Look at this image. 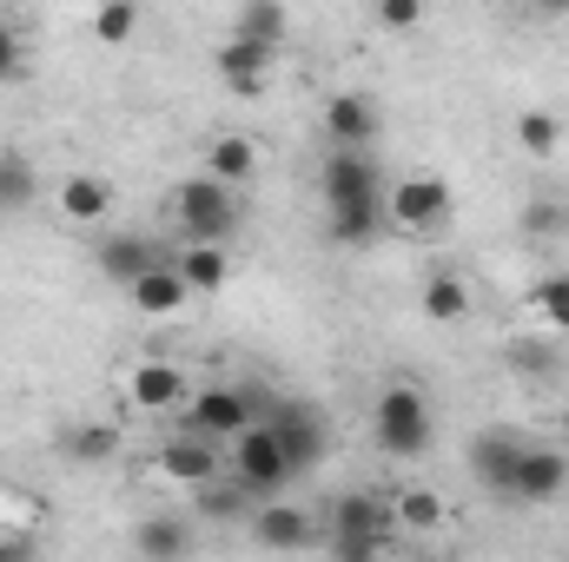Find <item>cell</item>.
Wrapping results in <instances>:
<instances>
[{
  "label": "cell",
  "mask_w": 569,
  "mask_h": 562,
  "mask_svg": "<svg viewBox=\"0 0 569 562\" xmlns=\"http://www.w3.org/2000/svg\"><path fill=\"white\" fill-rule=\"evenodd\" d=\"M239 185H226V179H212V172H199V179H179V192H172V219H179V232L186 239H212V245H226L232 232H239V199H232Z\"/></svg>",
  "instance_id": "6da1fadb"
},
{
  "label": "cell",
  "mask_w": 569,
  "mask_h": 562,
  "mask_svg": "<svg viewBox=\"0 0 569 562\" xmlns=\"http://www.w3.org/2000/svg\"><path fill=\"white\" fill-rule=\"evenodd\" d=\"M371 430H378V450H385V456H425V450H430V404H425V391H418V384H391V391L378 398Z\"/></svg>",
  "instance_id": "7a4b0ae2"
},
{
  "label": "cell",
  "mask_w": 569,
  "mask_h": 562,
  "mask_svg": "<svg viewBox=\"0 0 569 562\" xmlns=\"http://www.w3.org/2000/svg\"><path fill=\"white\" fill-rule=\"evenodd\" d=\"M232 476H239L246 496H279L284 483H291V463H284L272 423H246V430L232 436Z\"/></svg>",
  "instance_id": "3957f363"
},
{
  "label": "cell",
  "mask_w": 569,
  "mask_h": 562,
  "mask_svg": "<svg viewBox=\"0 0 569 562\" xmlns=\"http://www.w3.org/2000/svg\"><path fill=\"white\" fill-rule=\"evenodd\" d=\"M331 543H338V556H378L385 543H391V530H398V516H391V503H378V496H338L331 503Z\"/></svg>",
  "instance_id": "277c9868"
},
{
  "label": "cell",
  "mask_w": 569,
  "mask_h": 562,
  "mask_svg": "<svg viewBox=\"0 0 569 562\" xmlns=\"http://www.w3.org/2000/svg\"><path fill=\"white\" fill-rule=\"evenodd\" d=\"M385 219H398L405 232H430V225H450V185L443 179H398L391 185V199H385Z\"/></svg>",
  "instance_id": "5b68a950"
},
{
  "label": "cell",
  "mask_w": 569,
  "mask_h": 562,
  "mask_svg": "<svg viewBox=\"0 0 569 562\" xmlns=\"http://www.w3.org/2000/svg\"><path fill=\"white\" fill-rule=\"evenodd\" d=\"M318 185H325V205L385 199V185H378V165H371V152H365V145H331V159H325Z\"/></svg>",
  "instance_id": "8992f818"
},
{
  "label": "cell",
  "mask_w": 569,
  "mask_h": 562,
  "mask_svg": "<svg viewBox=\"0 0 569 562\" xmlns=\"http://www.w3.org/2000/svg\"><path fill=\"white\" fill-rule=\"evenodd\" d=\"M266 423H272V436H279L291 476H311V470H318V456H325V423L311 418L305 404H279Z\"/></svg>",
  "instance_id": "52a82bcc"
},
{
  "label": "cell",
  "mask_w": 569,
  "mask_h": 562,
  "mask_svg": "<svg viewBox=\"0 0 569 562\" xmlns=\"http://www.w3.org/2000/svg\"><path fill=\"white\" fill-rule=\"evenodd\" d=\"M186 418L199 436H239L252 423V391H232V384H212V391H192L186 398Z\"/></svg>",
  "instance_id": "ba28073f"
},
{
  "label": "cell",
  "mask_w": 569,
  "mask_h": 562,
  "mask_svg": "<svg viewBox=\"0 0 569 562\" xmlns=\"http://www.w3.org/2000/svg\"><path fill=\"white\" fill-rule=\"evenodd\" d=\"M272 60H279V47L232 33V40L219 47V80H226L239 100H259V93H266V73H272Z\"/></svg>",
  "instance_id": "9c48e42d"
},
{
  "label": "cell",
  "mask_w": 569,
  "mask_h": 562,
  "mask_svg": "<svg viewBox=\"0 0 569 562\" xmlns=\"http://www.w3.org/2000/svg\"><path fill=\"white\" fill-rule=\"evenodd\" d=\"M569 483V463L550 450V443H523V456H517V483H510V496L517 503H557Z\"/></svg>",
  "instance_id": "30bf717a"
},
{
  "label": "cell",
  "mask_w": 569,
  "mask_h": 562,
  "mask_svg": "<svg viewBox=\"0 0 569 562\" xmlns=\"http://www.w3.org/2000/svg\"><path fill=\"white\" fill-rule=\"evenodd\" d=\"M517 456H523V443H517V436H503V430H483V436L470 443V476H477L483 490L510 496V483H517Z\"/></svg>",
  "instance_id": "8fae6325"
},
{
  "label": "cell",
  "mask_w": 569,
  "mask_h": 562,
  "mask_svg": "<svg viewBox=\"0 0 569 562\" xmlns=\"http://www.w3.org/2000/svg\"><path fill=\"white\" fill-rule=\"evenodd\" d=\"M127 398H133L140 411H179V404L192 398V384H186V371H179V364H159V358H146L140 371L127 378Z\"/></svg>",
  "instance_id": "7c38bea8"
},
{
  "label": "cell",
  "mask_w": 569,
  "mask_h": 562,
  "mask_svg": "<svg viewBox=\"0 0 569 562\" xmlns=\"http://www.w3.org/2000/svg\"><path fill=\"white\" fill-rule=\"evenodd\" d=\"M325 133H331V145H371L378 140V107L365 93H331L325 100Z\"/></svg>",
  "instance_id": "4fadbf2b"
},
{
  "label": "cell",
  "mask_w": 569,
  "mask_h": 562,
  "mask_svg": "<svg viewBox=\"0 0 569 562\" xmlns=\"http://www.w3.org/2000/svg\"><path fill=\"white\" fill-rule=\"evenodd\" d=\"M127 298H133V311H146V318H172L186 298H192V284L179 279V265H152V272H140V279L127 284Z\"/></svg>",
  "instance_id": "5bb4252c"
},
{
  "label": "cell",
  "mask_w": 569,
  "mask_h": 562,
  "mask_svg": "<svg viewBox=\"0 0 569 562\" xmlns=\"http://www.w3.org/2000/svg\"><path fill=\"white\" fill-rule=\"evenodd\" d=\"M93 259H100V272H107L113 284H133L140 272L159 265V245L140 239V232H113V239H100V245H93Z\"/></svg>",
  "instance_id": "9a60e30c"
},
{
  "label": "cell",
  "mask_w": 569,
  "mask_h": 562,
  "mask_svg": "<svg viewBox=\"0 0 569 562\" xmlns=\"http://www.w3.org/2000/svg\"><path fill=\"white\" fill-rule=\"evenodd\" d=\"M385 225V199H358V205H325V232L331 245H371Z\"/></svg>",
  "instance_id": "2e32d148"
},
{
  "label": "cell",
  "mask_w": 569,
  "mask_h": 562,
  "mask_svg": "<svg viewBox=\"0 0 569 562\" xmlns=\"http://www.w3.org/2000/svg\"><path fill=\"white\" fill-rule=\"evenodd\" d=\"M159 470L172 476V483H212L219 476V456H212V443H199V436H172L166 450H159Z\"/></svg>",
  "instance_id": "e0dca14e"
},
{
  "label": "cell",
  "mask_w": 569,
  "mask_h": 562,
  "mask_svg": "<svg viewBox=\"0 0 569 562\" xmlns=\"http://www.w3.org/2000/svg\"><path fill=\"white\" fill-rule=\"evenodd\" d=\"M60 212H67L73 225H93V219L113 212V185H107L100 172H73V179L60 185Z\"/></svg>",
  "instance_id": "ac0fdd59"
},
{
  "label": "cell",
  "mask_w": 569,
  "mask_h": 562,
  "mask_svg": "<svg viewBox=\"0 0 569 562\" xmlns=\"http://www.w3.org/2000/svg\"><path fill=\"white\" fill-rule=\"evenodd\" d=\"M172 265H179V279L192 284V298H199V291H219L226 272H232V265H226V245H212V239H192Z\"/></svg>",
  "instance_id": "d6986e66"
},
{
  "label": "cell",
  "mask_w": 569,
  "mask_h": 562,
  "mask_svg": "<svg viewBox=\"0 0 569 562\" xmlns=\"http://www.w3.org/2000/svg\"><path fill=\"white\" fill-rule=\"evenodd\" d=\"M252 536L266 550H298V543H311V516L305 510H259L252 516Z\"/></svg>",
  "instance_id": "ffe728a7"
},
{
  "label": "cell",
  "mask_w": 569,
  "mask_h": 562,
  "mask_svg": "<svg viewBox=\"0 0 569 562\" xmlns=\"http://www.w3.org/2000/svg\"><path fill=\"white\" fill-rule=\"evenodd\" d=\"M206 172H212V179H226V185H246V179L259 172V152H252V140H212Z\"/></svg>",
  "instance_id": "44dd1931"
},
{
  "label": "cell",
  "mask_w": 569,
  "mask_h": 562,
  "mask_svg": "<svg viewBox=\"0 0 569 562\" xmlns=\"http://www.w3.org/2000/svg\"><path fill=\"white\" fill-rule=\"evenodd\" d=\"M232 33L279 47V40H284V0H246V7H239V20H232Z\"/></svg>",
  "instance_id": "7402d4cb"
},
{
  "label": "cell",
  "mask_w": 569,
  "mask_h": 562,
  "mask_svg": "<svg viewBox=\"0 0 569 562\" xmlns=\"http://www.w3.org/2000/svg\"><path fill=\"white\" fill-rule=\"evenodd\" d=\"M463 311H470V284L450 279V272H437V279L425 284V318L450 324V318H463Z\"/></svg>",
  "instance_id": "603a6c76"
},
{
  "label": "cell",
  "mask_w": 569,
  "mask_h": 562,
  "mask_svg": "<svg viewBox=\"0 0 569 562\" xmlns=\"http://www.w3.org/2000/svg\"><path fill=\"white\" fill-rule=\"evenodd\" d=\"M192 550V530L179 516H152L140 523V556H186Z\"/></svg>",
  "instance_id": "cb8c5ba5"
},
{
  "label": "cell",
  "mask_w": 569,
  "mask_h": 562,
  "mask_svg": "<svg viewBox=\"0 0 569 562\" xmlns=\"http://www.w3.org/2000/svg\"><path fill=\"white\" fill-rule=\"evenodd\" d=\"M120 450V430L113 423H80V430H67V456L73 463H107Z\"/></svg>",
  "instance_id": "d4e9b609"
},
{
  "label": "cell",
  "mask_w": 569,
  "mask_h": 562,
  "mask_svg": "<svg viewBox=\"0 0 569 562\" xmlns=\"http://www.w3.org/2000/svg\"><path fill=\"white\" fill-rule=\"evenodd\" d=\"M517 145H523L530 159H557V145H563V120H557V113H523V120H517Z\"/></svg>",
  "instance_id": "484cf974"
},
{
  "label": "cell",
  "mask_w": 569,
  "mask_h": 562,
  "mask_svg": "<svg viewBox=\"0 0 569 562\" xmlns=\"http://www.w3.org/2000/svg\"><path fill=\"white\" fill-rule=\"evenodd\" d=\"M33 165L20 159V152H0V212H20L27 199H33Z\"/></svg>",
  "instance_id": "4316f807"
},
{
  "label": "cell",
  "mask_w": 569,
  "mask_h": 562,
  "mask_svg": "<svg viewBox=\"0 0 569 562\" xmlns=\"http://www.w3.org/2000/svg\"><path fill=\"white\" fill-rule=\"evenodd\" d=\"M133 27H140V7H133V0H100L93 33H100L107 47H127V40H133Z\"/></svg>",
  "instance_id": "83f0119b"
},
{
  "label": "cell",
  "mask_w": 569,
  "mask_h": 562,
  "mask_svg": "<svg viewBox=\"0 0 569 562\" xmlns=\"http://www.w3.org/2000/svg\"><path fill=\"white\" fill-rule=\"evenodd\" d=\"M391 516H398L405 530H437V523H443V503H437L430 490H405V496L391 503Z\"/></svg>",
  "instance_id": "f1b7e54d"
},
{
  "label": "cell",
  "mask_w": 569,
  "mask_h": 562,
  "mask_svg": "<svg viewBox=\"0 0 569 562\" xmlns=\"http://www.w3.org/2000/svg\"><path fill=\"white\" fill-rule=\"evenodd\" d=\"M530 304H537V311H543L557 331H569V272H550V279L530 291Z\"/></svg>",
  "instance_id": "f546056e"
},
{
  "label": "cell",
  "mask_w": 569,
  "mask_h": 562,
  "mask_svg": "<svg viewBox=\"0 0 569 562\" xmlns=\"http://www.w3.org/2000/svg\"><path fill=\"white\" fill-rule=\"evenodd\" d=\"M510 364H517V371H530V378H543V371H557V358H550V351H543L537 338H517V344H510Z\"/></svg>",
  "instance_id": "4dcf8cb0"
},
{
  "label": "cell",
  "mask_w": 569,
  "mask_h": 562,
  "mask_svg": "<svg viewBox=\"0 0 569 562\" xmlns=\"http://www.w3.org/2000/svg\"><path fill=\"white\" fill-rule=\"evenodd\" d=\"M378 20H385L391 33H411V27L425 20V0H378Z\"/></svg>",
  "instance_id": "1f68e13d"
},
{
  "label": "cell",
  "mask_w": 569,
  "mask_h": 562,
  "mask_svg": "<svg viewBox=\"0 0 569 562\" xmlns=\"http://www.w3.org/2000/svg\"><path fill=\"white\" fill-rule=\"evenodd\" d=\"M20 67H27L20 33H13V27H0V80H20Z\"/></svg>",
  "instance_id": "d6a6232c"
},
{
  "label": "cell",
  "mask_w": 569,
  "mask_h": 562,
  "mask_svg": "<svg viewBox=\"0 0 569 562\" xmlns=\"http://www.w3.org/2000/svg\"><path fill=\"white\" fill-rule=\"evenodd\" d=\"M557 225H563L557 205H530V232H557Z\"/></svg>",
  "instance_id": "836d02e7"
},
{
  "label": "cell",
  "mask_w": 569,
  "mask_h": 562,
  "mask_svg": "<svg viewBox=\"0 0 569 562\" xmlns=\"http://www.w3.org/2000/svg\"><path fill=\"white\" fill-rule=\"evenodd\" d=\"M537 13H569V0H530Z\"/></svg>",
  "instance_id": "e575fe53"
}]
</instances>
